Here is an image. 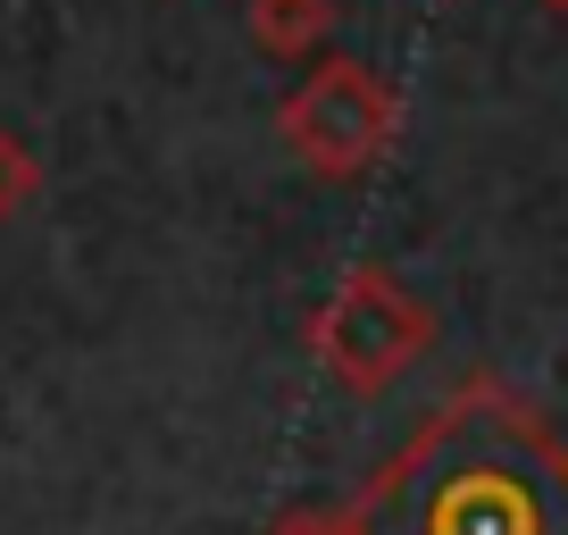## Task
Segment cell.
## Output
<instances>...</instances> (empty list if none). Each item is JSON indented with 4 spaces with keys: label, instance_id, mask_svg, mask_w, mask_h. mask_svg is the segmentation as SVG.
Wrapping results in <instances>:
<instances>
[{
    "label": "cell",
    "instance_id": "obj_1",
    "mask_svg": "<svg viewBox=\"0 0 568 535\" xmlns=\"http://www.w3.org/2000/svg\"><path fill=\"white\" fill-rule=\"evenodd\" d=\"M343 511L352 535H568V444L527 393L468 376Z\"/></svg>",
    "mask_w": 568,
    "mask_h": 535
},
{
    "label": "cell",
    "instance_id": "obj_6",
    "mask_svg": "<svg viewBox=\"0 0 568 535\" xmlns=\"http://www.w3.org/2000/svg\"><path fill=\"white\" fill-rule=\"evenodd\" d=\"M267 535H352V511H284L267 518Z\"/></svg>",
    "mask_w": 568,
    "mask_h": 535
},
{
    "label": "cell",
    "instance_id": "obj_5",
    "mask_svg": "<svg viewBox=\"0 0 568 535\" xmlns=\"http://www.w3.org/2000/svg\"><path fill=\"white\" fill-rule=\"evenodd\" d=\"M42 184H51V168L34 160V143H26V134H9V125H0V226H9V218H26L42 201Z\"/></svg>",
    "mask_w": 568,
    "mask_h": 535
},
{
    "label": "cell",
    "instance_id": "obj_4",
    "mask_svg": "<svg viewBox=\"0 0 568 535\" xmlns=\"http://www.w3.org/2000/svg\"><path fill=\"white\" fill-rule=\"evenodd\" d=\"M251 42L267 59H310L326 34H335V0H251Z\"/></svg>",
    "mask_w": 568,
    "mask_h": 535
},
{
    "label": "cell",
    "instance_id": "obj_7",
    "mask_svg": "<svg viewBox=\"0 0 568 535\" xmlns=\"http://www.w3.org/2000/svg\"><path fill=\"white\" fill-rule=\"evenodd\" d=\"M544 9H551V18H560V26H568V0H544Z\"/></svg>",
    "mask_w": 568,
    "mask_h": 535
},
{
    "label": "cell",
    "instance_id": "obj_2",
    "mask_svg": "<svg viewBox=\"0 0 568 535\" xmlns=\"http://www.w3.org/2000/svg\"><path fill=\"white\" fill-rule=\"evenodd\" d=\"M435 352V310L393 276V268H343V285L310 319V360L335 376L343 393L376 402L393 393L418 360Z\"/></svg>",
    "mask_w": 568,
    "mask_h": 535
},
{
    "label": "cell",
    "instance_id": "obj_3",
    "mask_svg": "<svg viewBox=\"0 0 568 535\" xmlns=\"http://www.w3.org/2000/svg\"><path fill=\"white\" fill-rule=\"evenodd\" d=\"M276 134L310 176L352 184L402 143V92H393L368 59H318V68L276 101Z\"/></svg>",
    "mask_w": 568,
    "mask_h": 535
}]
</instances>
